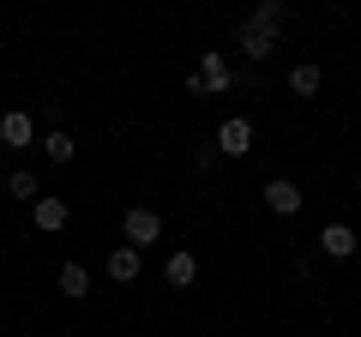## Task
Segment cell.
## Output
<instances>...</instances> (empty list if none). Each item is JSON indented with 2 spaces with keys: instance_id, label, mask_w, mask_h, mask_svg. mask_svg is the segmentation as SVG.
I'll list each match as a JSON object with an SVG mask.
<instances>
[{
  "instance_id": "obj_1",
  "label": "cell",
  "mask_w": 361,
  "mask_h": 337,
  "mask_svg": "<svg viewBox=\"0 0 361 337\" xmlns=\"http://www.w3.org/2000/svg\"><path fill=\"white\" fill-rule=\"evenodd\" d=\"M121 235H127V247H151V241H163V211H157V205H127Z\"/></svg>"
},
{
  "instance_id": "obj_2",
  "label": "cell",
  "mask_w": 361,
  "mask_h": 337,
  "mask_svg": "<svg viewBox=\"0 0 361 337\" xmlns=\"http://www.w3.org/2000/svg\"><path fill=\"white\" fill-rule=\"evenodd\" d=\"M217 151H223V157H247V151H253V121H247V115H229V121L217 127Z\"/></svg>"
},
{
  "instance_id": "obj_3",
  "label": "cell",
  "mask_w": 361,
  "mask_h": 337,
  "mask_svg": "<svg viewBox=\"0 0 361 337\" xmlns=\"http://www.w3.org/2000/svg\"><path fill=\"white\" fill-rule=\"evenodd\" d=\"M0 145H6V151H30V145H37V121H30L25 109L0 115Z\"/></svg>"
},
{
  "instance_id": "obj_4",
  "label": "cell",
  "mask_w": 361,
  "mask_h": 337,
  "mask_svg": "<svg viewBox=\"0 0 361 337\" xmlns=\"http://www.w3.org/2000/svg\"><path fill=\"white\" fill-rule=\"evenodd\" d=\"M355 247H361V235L349 229V223H325L319 229V253L325 259H355Z\"/></svg>"
},
{
  "instance_id": "obj_5",
  "label": "cell",
  "mask_w": 361,
  "mask_h": 337,
  "mask_svg": "<svg viewBox=\"0 0 361 337\" xmlns=\"http://www.w3.org/2000/svg\"><path fill=\"white\" fill-rule=\"evenodd\" d=\"M193 73H199V85H205V91H229V85H235V66L223 61L217 49H205V54H199V66H193Z\"/></svg>"
},
{
  "instance_id": "obj_6",
  "label": "cell",
  "mask_w": 361,
  "mask_h": 337,
  "mask_svg": "<svg viewBox=\"0 0 361 337\" xmlns=\"http://www.w3.org/2000/svg\"><path fill=\"white\" fill-rule=\"evenodd\" d=\"M235 49L247 54V61H271V54H277V37H271V30H253L241 18V30H235Z\"/></svg>"
},
{
  "instance_id": "obj_7",
  "label": "cell",
  "mask_w": 361,
  "mask_h": 337,
  "mask_svg": "<svg viewBox=\"0 0 361 337\" xmlns=\"http://www.w3.org/2000/svg\"><path fill=\"white\" fill-rule=\"evenodd\" d=\"M30 211H37V229H42V235H61V229H66V217H73L61 193H42L37 205H30Z\"/></svg>"
},
{
  "instance_id": "obj_8",
  "label": "cell",
  "mask_w": 361,
  "mask_h": 337,
  "mask_svg": "<svg viewBox=\"0 0 361 337\" xmlns=\"http://www.w3.org/2000/svg\"><path fill=\"white\" fill-rule=\"evenodd\" d=\"M265 211L295 217V211H301V187H295V181H265Z\"/></svg>"
},
{
  "instance_id": "obj_9",
  "label": "cell",
  "mask_w": 361,
  "mask_h": 337,
  "mask_svg": "<svg viewBox=\"0 0 361 337\" xmlns=\"http://www.w3.org/2000/svg\"><path fill=\"white\" fill-rule=\"evenodd\" d=\"M247 25H253V30H271V37H277V30L289 25V6H283V0H259L253 13H247Z\"/></svg>"
},
{
  "instance_id": "obj_10",
  "label": "cell",
  "mask_w": 361,
  "mask_h": 337,
  "mask_svg": "<svg viewBox=\"0 0 361 337\" xmlns=\"http://www.w3.org/2000/svg\"><path fill=\"white\" fill-rule=\"evenodd\" d=\"M163 277H169V289H193V277H199V259L187 253V247H180V253H169Z\"/></svg>"
},
{
  "instance_id": "obj_11",
  "label": "cell",
  "mask_w": 361,
  "mask_h": 337,
  "mask_svg": "<svg viewBox=\"0 0 361 337\" xmlns=\"http://www.w3.org/2000/svg\"><path fill=\"white\" fill-rule=\"evenodd\" d=\"M109 277H115V283H139V247L121 241L115 253H109Z\"/></svg>"
},
{
  "instance_id": "obj_12",
  "label": "cell",
  "mask_w": 361,
  "mask_h": 337,
  "mask_svg": "<svg viewBox=\"0 0 361 337\" xmlns=\"http://www.w3.org/2000/svg\"><path fill=\"white\" fill-rule=\"evenodd\" d=\"M61 295H73V301H85V295H90V271H85L78 259H66V265H61Z\"/></svg>"
},
{
  "instance_id": "obj_13",
  "label": "cell",
  "mask_w": 361,
  "mask_h": 337,
  "mask_svg": "<svg viewBox=\"0 0 361 337\" xmlns=\"http://www.w3.org/2000/svg\"><path fill=\"white\" fill-rule=\"evenodd\" d=\"M319 85H325V73H319V66H307V61L289 73V97H319Z\"/></svg>"
},
{
  "instance_id": "obj_14",
  "label": "cell",
  "mask_w": 361,
  "mask_h": 337,
  "mask_svg": "<svg viewBox=\"0 0 361 337\" xmlns=\"http://www.w3.org/2000/svg\"><path fill=\"white\" fill-rule=\"evenodd\" d=\"M42 157H49V163H73V157H78V145H73V133H61V127H54L49 139H42Z\"/></svg>"
},
{
  "instance_id": "obj_15",
  "label": "cell",
  "mask_w": 361,
  "mask_h": 337,
  "mask_svg": "<svg viewBox=\"0 0 361 337\" xmlns=\"http://www.w3.org/2000/svg\"><path fill=\"white\" fill-rule=\"evenodd\" d=\"M6 193H13V199H30V205H37V199H42V187H37V175L13 168V175H6Z\"/></svg>"
},
{
  "instance_id": "obj_16",
  "label": "cell",
  "mask_w": 361,
  "mask_h": 337,
  "mask_svg": "<svg viewBox=\"0 0 361 337\" xmlns=\"http://www.w3.org/2000/svg\"><path fill=\"white\" fill-rule=\"evenodd\" d=\"M355 193H361V175H355Z\"/></svg>"
},
{
  "instance_id": "obj_17",
  "label": "cell",
  "mask_w": 361,
  "mask_h": 337,
  "mask_svg": "<svg viewBox=\"0 0 361 337\" xmlns=\"http://www.w3.org/2000/svg\"><path fill=\"white\" fill-rule=\"evenodd\" d=\"M0 331H6V319H0Z\"/></svg>"
}]
</instances>
